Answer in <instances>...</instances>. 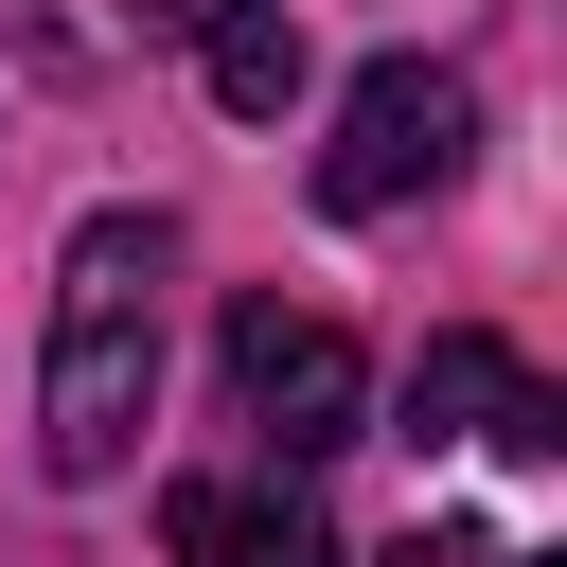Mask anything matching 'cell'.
<instances>
[{
    "label": "cell",
    "mask_w": 567,
    "mask_h": 567,
    "mask_svg": "<svg viewBox=\"0 0 567 567\" xmlns=\"http://www.w3.org/2000/svg\"><path fill=\"white\" fill-rule=\"evenodd\" d=\"M496 567H532V549H496Z\"/></svg>",
    "instance_id": "cell-8"
},
{
    "label": "cell",
    "mask_w": 567,
    "mask_h": 567,
    "mask_svg": "<svg viewBox=\"0 0 567 567\" xmlns=\"http://www.w3.org/2000/svg\"><path fill=\"white\" fill-rule=\"evenodd\" d=\"M230 408L266 425V461H337V443H354V408H372V372H354V337H337V319L248 301V319H230Z\"/></svg>",
    "instance_id": "cell-3"
},
{
    "label": "cell",
    "mask_w": 567,
    "mask_h": 567,
    "mask_svg": "<svg viewBox=\"0 0 567 567\" xmlns=\"http://www.w3.org/2000/svg\"><path fill=\"white\" fill-rule=\"evenodd\" d=\"M159 549H177V567H337L301 461H266V478H177V496H159Z\"/></svg>",
    "instance_id": "cell-5"
},
{
    "label": "cell",
    "mask_w": 567,
    "mask_h": 567,
    "mask_svg": "<svg viewBox=\"0 0 567 567\" xmlns=\"http://www.w3.org/2000/svg\"><path fill=\"white\" fill-rule=\"evenodd\" d=\"M390 567H496V532H461V514H425V532H390Z\"/></svg>",
    "instance_id": "cell-7"
},
{
    "label": "cell",
    "mask_w": 567,
    "mask_h": 567,
    "mask_svg": "<svg viewBox=\"0 0 567 567\" xmlns=\"http://www.w3.org/2000/svg\"><path fill=\"white\" fill-rule=\"evenodd\" d=\"M195 71H213V106H230V124H284L319 53H301V18H284V0H195Z\"/></svg>",
    "instance_id": "cell-6"
},
{
    "label": "cell",
    "mask_w": 567,
    "mask_h": 567,
    "mask_svg": "<svg viewBox=\"0 0 567 567\" xmlns=\"http://www.w3.org/2000/svg\"><path fill=\"white\" fill-rule=\"evenodd\" d=\"M408 425H425V443H496V461H549V443H567V408L532 390L514 337H425V354H408Z\"/></svg>",
    "instance_id": "cell-4"
},
{
    "label": "cell",
    "mask_w": 567,
    "mask_h": 567,
    "mask_svg": "<svg viewBox=\"0 0 567 567\" xmlns=\"http://www.w3.org/2000/svg\"><path fill=\"white\" fill-rule=\"evenodd\" d=\"M159 266H177L159 213H89L71 230V266H53V372H35V461L53 478H124L142 461V408H159Z\"/></svg>",
    "instance_id": "cell-1"
},
{
    "label": "cell",
    "mask_w": 567,
    "mask_h": 567,
    "mask_svg": "<svg viewBox=\"0 0 567 567\" xmlns=\"http://www.w3.org/2000/svg\"><path fill=\"white\" fill-rule=\"evenodd\" d=\"M461 159H478V89H461L443 53H372L354 106H337V142H319V195H337V213H408V195H443Z\"/></svg>",
    "instance_id": "cell-2"
}]
</instances>
